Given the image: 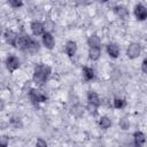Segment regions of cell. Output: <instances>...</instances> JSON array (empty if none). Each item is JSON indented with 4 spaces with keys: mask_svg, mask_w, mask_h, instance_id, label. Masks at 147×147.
Listing matches in <instances>:
<instances>
[{
    "mask_svg": "<svg viewBox=\"0 0 147 147\" xmlns=\"http://www.w3.org/2000/svg\"><path fill=\"white\" fill-rule=\"evenodd\" d=\"M52 74L51 68L45 63H38L33 69V76L32 79L37 85H41L46 83Z\"/></svg>",
    "mask_w": 147,
    "mask_h": 147,
    "instance_id": "1",
    "label": "cell"
},
{
    "mask_svg": "<svg viewBox=\"0 0 147 147\" xmlns=\"http://www.w3.org/2000/svg\"><path fill=\"white\" fill-rule=\"evenodd\" d=\"M32 38L26 34V33H21L18 34V39H17V45H16V48H18L20 51L22 52H28L29 51V47L32 42Z\"/></svg>",
    "mask_w": 147,
    "mask_h": 147,
    "instance_id": "2",
    "label": "cell"
},
{
    "mask_svg": "<svg viewBox=\"0 0 147 147\" xmlns=\"http://www.w3.org/2000/svg\"><path fill=\"white\" fill-rule=\"evenodd\" d=\"M5 64H6V68L9 72H14L15 70H17L21 65V60L14 55V54H9L5 61Z\"/></svg>",
    "mask_w": 147,
    "mask_h": 147,
    "instance_id": "3",
    "label": "cell"
},
{
    "mask_svg": "<svg viewBox=\"0 0 147 147\" xmlns=\"http://www.w3.org/2000/svg\"><path fill=\"white\" fill-rule=\"evenodd\" d=\"M29 98L32 101V103H34V105L47 101V96L45 94H42L37 88H30V91H29Z\"/></svg>",
    "mask_w": 147,
    "mask_h": 147,
    "instance_id": "4",
    "label": "cell"
},
{
    "mask_svg": "<svg viewBox=\"0 0 147 147\" xmlns=\"http://www.w3.org/2000/svg\"><path fill=\"white\" fill-rule=\"evenodd\" d=\"M141 53V46L137 42H132L129 45V47L126 48V56L129 59H137Z\"/></svg>",
    "mask_w": 147,
    "mask_h": 147,
    "instance_id": "5",
    "label": "cell"
},
{
    "mask_svg": "<svg viewBox=\"0 0 147 147\" xmlns=\"http://www.w3.org/2000/svg\"><path fill=\"white\" fill-rule=\"evenodd\" d=\"M30 29H31V32L34 37L42 36L46 32L45 31V25L40 21H32L31 24H30Z\"/></svg>",
    "mask_w": 147,
    "mask_h": 147,
    "instance_id": "6",
    "label": "cell"
},
{
    "mask_svg": "<svg viewBox=\"0 0 147 147\" xmlns=\"http://www.w3.org/2000/svg\"><path fill=\"white\" fill-rule=\"evenodd\" d=\"M3 38H5V41H6L8 45H10V46H13V47H16V45H17V39H18V34H17L16 32H14L13 30L7 29V30L3 32Z\"/></svg>",
    "mask_w": 147,
    "mask_h": 147,
    "instance_id": "7",
    "label": "cell"
},
{
    "mask_svg": "<svg viewBox=\"0 0 147 147\" xmlns=\"http://www.w3.org/2000/svg\"><path fill=\"white\" fill-rule=\"evenodd\" d=\"M133 13L138 21H145L147 18V8L141 3H138L134 6Z\"/></svg>",
    "mask_w": 147,
    "mask_h": 147,
    "instance_id": "8",
    "label": "cell"
},
{
    "mask_svg": "<svg viewBox=\"0 0 147 147\" xmlns=\"http://www.w3.org/2000/svg\"><path fill=\"white\" fill-rule=\"evenodd\" d=\"M41 41H42V45L47 48V49H53L54 48V45H55V39L53 37V34L51 32H45L42 36H41Z\"/></svg>",
    "mask_w": 147,
    "mask_h": 147,
    "instance_id": "9",
    "label": "cell"
},
{
    "mask_svg": "<svg viewBox=\"0 0 147 147\" xmlns=\"http://www.w3.org/2000/svg\"><path fill=\"white\" fill-rule=\"evenodd\" d=\"M87 101H88V105L94 106V107H96V108H99L100 105H101L100 96H99L98 93H95L94 91H88V93H87Z\"/></svg>",
    "mask_w": 147,
    "mask_h": 147,
    "instance_id": "10",
    "label": "cell"
},
{
    "mask_svg": "<svg viewBox=\"0 0 147 147\" xmlns=\"http://www.w3.org/2000/svg\"><path fill=\"white\" fill-rule=\"evenodd\" d=\"M64 49H65V54H67L69 57L75 56L76 53H77V44H76V41H74V40H68V41L65 42Z\"/></svg>",
    "mask_w": 147,
    "mask_h": 147,
    "instance_id": "11",
    "label": "cell"
},
{
    "mask_svg": "<svg viewBox=\"0 0 147 147\" xmlns=\"http://www.w3.org/2000/svg\"><path fill=\"white\" fill-rule=\"evenodd\" d=\"M106 49H107V53H108V55H109L110 57H113V59H117V57H118V55H119V47H118L117 44H115V42H109V44L107 45Z\"/></svg>",
    "mask_w": 147,
    "mask_h": 147,
    "instance_id": "12",
    "label": "cell"
},
{
    "mask_svg": "<svg viewBox=\"0 0 147 147\" xmlns=\"http://www.w3.org/2000/svg\"><path fill=\"white\" fill-rule=\"evenodd\" d=\"M82 72H83V77H84L85 80H87V82L93 80V79L95 78V72H94V70H93L91 67H87V65L83 67Z\"/></svg>",
    "mask_w": 147,
    "mask_h": 147,
    "instance_id": "13",
    "label": "cell"
},
{
    "mask_svg": "<svg viewBox=\"0 0 147 147\" xmlns=\"http://www.w3.org/2000/svg\"><path fill=\"white\" fill-rule=\"evenodd\" d=\"M133 141L136 146H142L146 142V136L141 131H136L133 133Z\"/></svg>",
    "mask_w": 147,
    "mask_h": 147,
    "instance_id": "14",
    "label": "cell"
},
{
    "mask_svg": "<svg viewBox=\"0 0 147 147\" xmlns=\"http://www.w3.org/2000/svg\"><path fill=\"white\" fill-rule=\"evenodd\" d=\"M101 55V48L100 47H90L88 48V57L92 61H96L99 60Z\"/></svg>",
    "mask_w": 147,
    "mask_h": 147,
    "instance_id": "15",
    "label": "cell"
},
{
    "mask_svg": "<svg viewBox=\"0 0 147 147\" xmlns=\"http://www.w3.org/2000/svg\"><path fill=\"white\" fill-rule=\"evenodd\" d=\"M87 45L90 47H100L101 46V40L96 34H91L87 39Z\"/></svg>",
    "mask_w": 147,
    "mask_h": 147,
    "instance_id": "16",
    "label": "cell"
},
{
    "mask_svg": "<svg viewBox=\"0 0 147 147\" xmlns=\"http://www.w3.org/2000/svg\"><path fill=\"white\" fill-rule=\"evenodd\" d=\"M114 11H115V14H116L118 17H121V18H125V17L129 15L127 9H126L124 6H122V5H117V6H115Z\"/></svg>",
    "mask_w": 147,
    "mask_h": 147,
    "instance_id": "17",
    "label": "cell"
},
{
    "mask_svg": "<svg viewBox=\"0 0 147 147\" xmlns=\"http://www.w3.org/2000/svg\"><path fill=\"white\" fill-rule=\"evenodd\" d=\"M99 125H100L101 129L107 130V129H109L111 126V121H110V118L108 116H101L99 118Z\"/></svg>",
    "mask_w": 147,
    "mask_h": 147,
    "instance_id": "18",
    "label": "cell"
},
{
    "mask_svg": "<svg viewBox=\"0 0 147 147\" xmlns=\"http://www.w3.org/2000/svg\"><path fill=\"white\" fill-rule=\"evenodd\" d=\"M113 103H114V107L116 109H122V108H124L126 106V101L124 99H122V98H115Z\"/></svg>",
    "mask_w": 147,
    "mask_h": 147,
    "instance_id": "19",
    "label": "cell"
},
{
    "mask_svg": "<svg viewBox=\"0 0 147 147\" xmlns=\"http://www.w3.org/2000/svg\"><path fill=\"white\" fill-rule=\"evenodd\" d=\"M38 51H39V42L33 39L32 42H31V45H30V47H29V51H28V52H29L30 54H34V53H37Z\"/></svg>",
    "mask_w": 147,
    "mask_h": 147,
    "instance_id": "20",
    "label": "cell"
},
{
    "mask_svg": "<svg viewBox=\"0 0 147 147\" xmlns=\"http://www.w3.org/2000/svg\"><path fill=\"white\" fill-rule=\"evenodd\" d=\"M8 5L13 8H20L23 6V0H7Z\"/></svg>",
    "mask_w": 147,
    "mask_h": 147,
    "instance_id": "21",
    "label": "cell"
},
{
    "mask_svg": "<svg viewBox=\"0 0 147 147\" xmlns=\"http://www.w3.org/2000/svg\"><path fill=\"white\" fill-rule=\"evenodd\" d=\"M10 124H11L14 127H16V129L22 127V123H21L20 117H11V119H10Z\"/></svg>",
    "mask_w": 147,
    "mask_h": 147,
    "instance_id": "22",
    "label": "cell"
},
{
    "mask_svg": "<svg viewBox=\"0 0 147 147\" xmlns=\"http://www.w3.org/2000/svg\"><path fill=\"white\" fill-rule=\"evenodd\" d=\"M118 124H119V126H121L122 130H127L129 126H130V123H129V121H127L126 118H122Z\"/></svg>",
    "mask_w": 147,
    "mask_h": 147,
    "instance_id": "23",
    "label": "cell"
},
{
    "mask_svg": "<svg viewBox=\"0 0 147 147\" xmlns=\"http://www.w3.org/2000/svg\"><path fill=\"white\" fill-rule=\"evenodd\" d=\"M141 71L145 75H147V57H145L142 60V62H141Z\"/></svg>",
    "mask_w": 147,
    "mask_h": 147,
    "instance_id": "24",
    "label": "cell"
},
{
    "mask_svg": "<svg viewBox=\"0 0 147 147\" xmlns=\"http://www.w3.org/2000/svg\"><path fill=\"white\" fill-rule=\"evenodd\" d=\"M36 146H47V144H46V141H44L42 139H38V141L36 142Z\"/></svg>",
    "mask_w": 147,
    "mask_h": 147,
    "instance_id": "25",
    "label": "cell"
},
{
    "mask_svg": "<svg viewBox=\"0 0 147 147\" xmlns=\"http://www.w3.org/2000/svg\"><path fill=\"white\" fill-rule=\"evenodd\" d=\"M100 1H102V2H107L108 0H100Z\"/></svg>",
    "mask_w": 147,
    "mask_h": 147,
    "instance_id": "26",
    "label": "cell"
}]
</instances>
